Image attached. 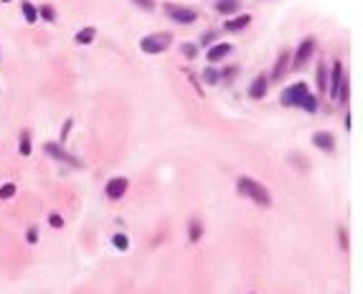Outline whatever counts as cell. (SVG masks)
<instances>
[{
	"mask_svg": "<svg viewBox=\"0 0 363 294\" xmlns=\"http://www.w3.org/2000/svg\"><path fill=\"white\" fill-rule=\"evenodd\" d=\"M237 193L251 198L254 203L262 205V208H269V205H272V196H269V191H267V188H264L259 180H254V178L242 175V178L237 180Z\"/></svg>",
	"mask_w": 363,
	"mask_h": 294,
	"instance_id": "6da1fadb",
	"label": "cell"
},
{
	"mask_svg": "<svg viewBox=\"0 0 363 294\" xmlns=\"http://www.w3.org/2000/svg\"><path fill=\"white\" fill-rule=\"evenodd\" d=\"M170 44H173V36H170V33H150V36L140 38V49H142V53H150V56L168 51Z\"/></svg>",
	"mask_w": 363,
	"mask_h": 294,
	"instance_id": "7a4b0ae2",
	"label": "cell"
},
{
	"mask_svg": "<svg viewBox=\"0 0 363 294\" xmlns=\"http://www.w3.org/2000/svg\"><path fill=\"white\" fill-rule=\"evenodd\" d=\"M307 94H310L307 84H305V81H297V84H292V87H287V89L282 92L280 101L285 104V107H297V104H300Z\"/></svg>",
	"mask_w": 363,
	"mask_h": 294,
	"instance_id": "3957f363",
	"label": "cell"
},
{
	"mask_svg": "<svg viewBox=\"0 0 363 294\" xmlns=\"http://www.w3.org/2000/svg\"><path fill=\"white\" fill-rule=\"evenodd\" d=\"M165 13L170 15V20H176V23H181V26L196 23V18H198L196 10L183 8V5H176V3H165Z\"/></svg>",
	"mask_w": 363,
	"mask_h": 294,
	"instance_id": "277c9868",
	"label": "cell"
},
{
	"mask_svg": "<svg viewBox=\"0 0 363 294\" xmlns=\"http://www.w3.org/2000/svg\"><path fill=\"white\" fill-rule=\"evenodd\" d=\"M44 150H46V155H51V157L59 160V162H66V165H71V167H81V162H79L74 155H69L59 142H46V145H44Z\"/></svg>",
	"mask_w": 363,
	"mask_h": 294,
	"instance_id": "5b68a950",
	"label": "cell"
},
{
	"mask_svg": "<svg viewBox=\"0 0 363 294\" xmlns=\"http://www.w3.org/2000/svg\"><path fill=\"white\" fill-rule=\"evenodd\" d=\"M312 51H315V38H305L300 46H297V53H295V61H292V69H302L307 61L312 58Z\"/></svg>",
	"mask_w": 363,
	"mask_h": 294,
	"instance_id": "8992f818",
	"label": "cell"
},
{
	"mask_svg": "<svg viewBox=\"0 0 363 294\" xmlns=\"http://www.w3.org/2000/svg\"><path fill=\"white\" fill-rule=\"evenodd\" d=\"M127 188H130V180H127V178H112V180H107L104 193H107L110 200H120L127 193Z\"/></svg>",
	"mask_w": 363,
	"mask_h": 294,
	"instance_id": "52a82bcc",
	"label": "cell"
},
{
	"mask_svg": "<svg viewBox=\"0 0 363 294\" xmlns=\"http://www.w3.org/2000/svg\"><path fill=\"white\" fill-rule=\"evenodd\" d=\"M340 81H343V64L335 61V64H333V74L328 76V94H330V99H338Z\"/></svg>",
	"mask_w": 363,
	"mask_h": 294,
	"instance_id": "ba28073f",
	"label": "cell"
},
{
	"mask_svg": "<svg viewBox=\"0 0 363 294\" xmlns=\"http://www.w3.org/2000/svg\"><path fill=\"white\" fill-rule=\"evenodd\" d=\"M229 53H231V44H226V41H219V44H213V46L206 51V58L211 61V64H216V61H224Z\"/></svg>",
	"mask_w": 363,
	"mask_h": 294,
	"instance_id": "9c48e42d",
	"label": "cell"
},
{
	"mask_svg": "<svg viewBox=\"0 0 363 294\" xmlns=\"http://www.w3.org/2000/svg\"><path fill=\"white\" fill-rule=\"evenodd\" d=\"M312 145L317 147V150H323V152H333L335 150V137L330 132H315L312 135Z\"/></svg>",
	"mask_w": 363,
	"mask_h": 294,
	"instance_id": "30bf717a",
	"label": "cell"
},
{
	"mask_svg": "<svg viewBox=\"0 0 363 294\" xmlns=\"http://www.w3.org/2000/svg\"><path fill=\"white\" fill-rule=\"evenodd\" d=\"M267 87H269V79H267L264 74H259L257 79L251 81V87H249V97H251V99H264Z\"/></svg>",
	"mask_w": 363,
	"mask_h": 294,
	"instance_id": "8fae6325",
	"label": "cell"
},
{
	"mask_svg": "<svg viewBox=\"0 0 363 294\" xmlns=\"http://www.w3.org/2000/svg\"><path fill=\"white\" fill-rule=\"evenodd\" d=\"M249 23H251V15H249V13H242V15H237V18H229L226 23H224V28H226L229 33H237V31H244Z\"/></svg>",
	"mask_w": 363,
	"mask_h": 294,
	"instance_id": "7c38bea8",
	"label": "cell"
},
{
	"mask_svg": "<svg viewBox=\"0 0 363 294\" xmlns=\"http://www.w3.org/2000/svg\"><path fill=\"white\" fill-rule=\"evenodd\" d=\"M287 66H290V53H287V51H282L280 56H277V64H274L272 79H274V81H277V79H282V74L287 71Z\"/></svg>",
	"mask_w": 363,
	"mask_h": 294,
	"instance_id": "4fadbf2b",
	"label": "cell"
},
{
	"mask_svg": "<svg viewBox=\"0 0 363 294\" xmlns=\"http://www.w3.org/2000/svg\"><path fill=\"white\" fill-rule=\"evenodd\" d=\"M94 38H97V31H94L92 26H87V28H81V31H79V33L74 36V41H76L79 46H89V44H92Z\"/></svg>",
	"mask_w": 363,
	"mask_h": 294,
	"instance_id": "5bb4252c",
	"label": "cell"
},
{
	"mask_svg": "<svg viewBox=\"0 0 363 294\" xmlns=\"http://www.w3.org/2000/svg\"><path fill=\"white\" fill-rule=\"evenodd\" d=\"M20 10H23L26 23H36V20H38V8L33 3H28V0H20Z\"/></svg>",
	"mask_w": 363,
	"mask_h": 294,
	"instance_id": "9a60e30c",
	"label": "cell"
},
{
	"mask_svg": "<svg viewBox=\"0 0 363 294\" xmlns=\"http://www.w3.org/2000/svg\"><path fill=\"white\" fill-rule=\"evenodd\" d=\"M216 10L224 13V15H234L239 10V0H219L216 3Z\"/></svg>",
	"mask_w": 363,
	"mask_h": 294,
	"instance_id": "2e32d148",
	"label": "cell"
},
{
	"mask_svg": "<svg viewBox=\"0 0 363 294\" xmlns=\"http://www.w3.org/2000/svg\"><path fill=\"white\" fill-rule=\"evenodd\" d=\"M317 89H320V94L328 92V69H325V61H320V66H317Z\"/></svg>",
	"mask_w": 363,
	"mask_h": 294,
	"instance_id": "e0dca14e",
	"label": "cell"
},
{
	"mask_svg": "<svg viewBox=\"0 0 363 294\" xmlns=\"http://www.w3.org/2000/svg\"><path fill=\"white\" fill-rule=\"evenodd\" d=\"M219 74H221V71H216L213 66H206V69H203V74H201V76H203V84H208V87H216V84L221 81V76H219Z\"/></svg>",
	"mask_w": 363,
	"mask_h": 294,
	"instance_id": "ac0fdd59",
	"label": "cell"
},
{
	"mask_svg": "<svg viewBox=\"0 0 363 294\" xmlns=\"http://www.w3.org/2000/svg\"><path fill=\"white\" fill-rule=\"evenodd\" d=\"M190 231H188V236H190V244H198L201 241V236H203V226H201V221H190V226H188Z\"/></svg>",
	"mask_w": 363,
	"mask_h": 294,
	"instance_id": "d6986e66",
	"label": "cell"
},
{
	"mask_svg": "<svg viewBox=\"0 0 363 294\" xmlns=\"http://www.w3.org/2000/svg\"><path fill=\"white\" fill-rule=\"evenodd\" d=\"M297 107H300V109H305L307 114H315V112H317V99H315L312 94H307V97H305L300 104H297Z\"/></svg>",
	"mask_w": 363,
	"mask_h": 294,
	"instance_id": "ffe728a7",
	"label": "cell"
},
{
	"mask_svg": "<svg viewBox=\"0 0 363 294\" xmlns=\"http://www.w3.org/2000/svg\"><path fill=\"white\" fill-rule=\"evenodd\" d=\"M112 244H115L117 251H127V248H130V239H127L124 234H115L112 236Z\"/></svg>",
	"mask_w": 363,
	"mask_h": 294,
	"instance_id": "44dd1931",
	"label": "cell"
},
{
	"mask_svg": "<svg viewBox=\"0 0 363 294\" xmlns=\"http://www.w3.org/2000/svg\"><path fill=\"white\" fill-rule=\"evenodd\" d=\"M38 15L44 18V20H49V23H54V20H56V10H54V5H49V3L38 8Z\"/></svg>",
	"mask_w": 363,
	"mask_h": 294,
	"instance_id": "7402d4cb",
	"label": "cell"
},
{
	"mask_svg": "<svg viewBox=\"0 0 363 294\" xmlns=\"http://www.w3.org/2000/svg\"><path fill=\"white\" fill-rule=\"evenodd\" d=\"M18 150H20V155H31V135H28V132L20 135V145H18Z\"/></svg>",
	"mask_w": 363,
	"mask_h": 294,
	"instance_id": "603a6c76",
	"label": "cell"
},
{
	"mask_svg": "<svg viewBox=\"0 0 363 294\" xmlns=\"http://www.w3.org/2000/svg\"><path fill=\"white\" fill-rule=\"evenodd\" d=\"M15 196V183H5V185H0V200H8Z\"/></svg>",
	"mask_w": 363,
	"mask_h": 294,
	"instance_id": "cb8c5ba5",
	"label": "cell"
},
{
	"mask_svg": "<svg viewBox=\"0 0 363 294\" xmlns=\"http://www.w3.org/2000/svg\"><path fill=\"white\" fill-rule=\"evenodd\" d=\"M181 51H183V56H185V58H196V56H198L196 44H183V46H181Z\"/></svg>",
	"mask_w": 363,
	"mask_h": 294,
	"instance_id": "d4e9b609",
	"label": "cell"
},
{
	"mask_svg": "<svg viewBox=\"0 0 363 294\" xmlns=\"http://www.w3.org/2000/svg\"><path fill=\"white\" fill-rule=\"evenodd\" d=\"M216 31H208V33H203L201 36V46H213V41H216Z\"/></svg>",
	"mask_w": 363,
	"mask_h": 294,
	"instance_id": "484cf974",
	"label": "cell"
},
{
	"mask_svg": "<svg viewBox=\"0 0 363 294\" xmlns=\"http://www.w3.org/2000/svg\"><path fill=\"white\" fill-rule=\"evenodd\" d=\"M71 127H74V119H66V122H63V127H61V145L66 142V137H69Z\"/></svg>",
	"mask_w": 363,
	"mask_h": 294,
	"instance_id": "4316f807",
	"label": "cell"
},
{
	"mask_svg": "<svg viewBox=\"0 0 363 294\" xmlns=\"http://www.w3.org/2000/svg\"><path fill=\"white\" fill-rule=\"evenodd\" d=\"M132 3L137 8H142V10H153L155 8V0H132Z\"/></svg>",
	"mask_w": 363,
	"mask_h": 294,
	"instance_id": "83f0119b",
	"label": "cell"
},
{
	"mask_svg": "<svg viewBox=\"0 0 363 294\" xmlns=\"http://www.w3.org/2000/svg\"><path fill=\"white\" fill-rule=\"evenodd\" d=\"M338 239H340V248L348 251V236H346V228H338Z\"/></svg>",
	"mask_w": 363,
	"mask_h": 294,
	"instance_id": "f1b7e54d",
	"label": "cell"
},
{
	"mask_svg": "<svg viewBox=\"0 0 363 294\" xmlns=\"http://www.w3.org/2000/svg\"><path fill=\"white\" fill-rule=\"evenodd\" d=\"M49 223H51L54 228H63V218H61L59 213H51V216H49Z\"/></svg>",
	"mask_w": 363,
	"mask_h": 294,
	"instance_id": "f546056e",
	"label": "cell"
},
{
	"mask_svg": "<svg viewBox=\"0 0 363 294\" xmlns=\"http://www.w3.org/2000/svg\"><path fill=\"white\" fill-rule=\"evenodd\" d=\"M26 239H28V244H36V241H38V228H36V226H31V228H28Z\"/></svg>",
	"mask_w": 363,
	"mask_h": 294,
	"instance_id": "4dcf8cb0",
	"label": "cell"
},
{
	"mask_svg": "<svg viewBox=\"0 0 363 294\" xmlns=\"http://www.w3.org/2000/svg\"><path fill=\"white\" fill-rule=\"evenodd\" d=\"M290 160H292V162H297V165H300V170H307V160H300V157H297V155H290Z\"/></svg>",
	"mask_w": 363,
	"mask_h": 294,
	"instance_id": "1f68e13d",
	"label": "cell"
},
{
	"mask_svg": "<svg viewBox=\"0 0 363 294\" xmlns=\"http://www.w3.org/2000/svg\"><path fill=\"white\" fill-rule=\"evenodd\" d=\"M3 3H10V0H3Z\"/></svg>",
	"mask_w": 363,
	"mask_h": 294,
	"instance_id": "d6a6232c",
	"label": "cell"
}]
</instances>
